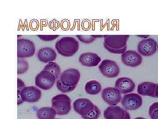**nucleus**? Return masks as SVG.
<instances>
[{"label": "nucleus", "mask_w": 158, "mask_h": 119, "mask_svg": "<svg viewBox=\"0 0 158 119\" xmlns=\"http://www.w3.org/2000/svg\"><path fill=\"white\" fill-rule=\"evenodd\" d=\"M104 46L110 53L113 54H123L127 47L129 35H105Z\"/></svg>", "instance_id": "nucleus-1"}, {"label": "nucleus", "mask_w": 158, "mask_h": 119, "mask_svg": "<svg viewBox=\"0 0 158 119\" xmlns=\"http://www.w3.org/2000/svg\"><path fill=\"white\" fill-rule=\"evenodd\" d=\"M55 47L63 57H70L78 51L79 43L73 37H63L57 42Z\"/></svg>", "instance_id": "nucleus-2"}, {"label": "nucleus", "mask_w": 158, "mask_h": 119, "mask_svg": "<svg viewBox=\"0 0 158 119\" xmlns=\"http://www.w3.org/2000/svg\"><path fill=\"white\" fill-rule=\"evenodd\" d=\"M52 106L57 115H65L71 110V100L67 95H57L52 99Z\"/></svg>", "instance_id": "nucleus-3"}, {"label": "nucleus", "mask_w": 158, "mask_h": 119, "mask_svg": "<svg viewBox=\"0 0 158 119\" xmlns=\"http://www.w3.org/2000/svg\"><path fill=\"white\" fill-rule=\"evenodd\" d=\"M55 76L47 71H41L35 78L36 86L43 90H48L53 86L56 80Z\"/></svg>", "instance_id": "nucleus-4"}, {"label": "nucleus", "mask_w": 158, "mask_h": 119, "mask_svg": "<svg viewBox=\"0 0 158 119\" xmlns=\"http://www.w3.org/2000/svg\"><path fill=\"white\" fill-rule=\"evenodd\" d=\"M36 51L33 42L28 39H19L17 40V57L23 58L34 56Z\"/></svg>", "instance_id": "nucleus-5"}, {"label": "nucleus", "mask_w": 158, "mask_h": 119, "mask_svg": "<svg viewBox=\"0 0 158 119\" xmlns=\"http://www.w3.org/2000/svg\"><path fill=\"white\" fill-rule=\"evenodd\" d=\"M98 67L101 73L107 78H115L120 73V69L117 64L109 59L103 60Z\"/></svg>", "instance_id": "nucleus-6"}, {"label": "nucleus", "mask_w": 158, "mask_h": 119, "mask_svg": "<svg viewBox=\"0 0 158 119\" xmlns=\"http://www.w3.org/2000/svg\"><path fill=\"white\" fill-rule=\"evenodd\" d=\"M121 104L127 110H135L142 105V99L140 95L136 93L127 94L121 99Z\"/></svg>", "instance_id": "nucleus-7"}, {"label": "nucleus", "mask_w": 158, "mask_h": 119, "mask_svg": "<svg viewBox=\"0 0 158 119\" xmlns=\"http://www.w3.org/2000/svg\"><path fill=\"white\" fill-rule=\"evenodd\" d=\"M104 116L106 119H131L130 113L120 106L111 105L104 111Z\"/></svg>", "instance_id": "nucleus-8"}, {"label": "nucleus", "mask_w": 158, "mask_h": 119, "mask_svg": "<svg viewBox=\"0 0 158 119\" xmlns=\"http://www.w3.org/2000/svg\"><path fill=\"white\" fill-rule=\"evenodd\" d=\"M121 93L115 87H108L102 90V97L108 105H116L121 100Z\"/></svg>", "instance_id": "nucleus-9"}, {"label": "nucleus", "mask_w": 158, "mask_h": 119, "mask_svg": "<svg viewBox=\"0 0 158 119\" xmlns=\"http://www.w3.org/2000/svg\"><path fill=\"white\" fill-rule=\"evenodd\" d=\"M81 78V73L77 69L65 70L60 75V79L62 82L71 86H77Z\"/></svg>", "instance_id": "nucleus-10"}, {"label": "nucleus", "mask_w": 158, "mask_h": 119, "mask_svg": "<svg viewBox=\"0 0 158 119\" xmlns=\"http://www.w3.org/2000/svg\"><path fill=\"white\" fill-rule=\"evenodd\" d=\"M157 50V43L151 38L141 41L138 46L139 54L145 57H149L155 54Z\"/></svg>", "instance_id": "nucleus-11"}, {"label": "nucleus", "mask_w": 158, "mask_h": 119, "mask_svg": "<svg viewBox=\"0 0 158 119\" xmlns=\"http://www.w3.org/2000/svg\"><path fill=\"white\" fill-rule=\"evenodd\" d=\"M20 95L23 102L34 103L38 102L40 99L41 91L35 86H26L21 91Z\"/></svg>", "instance_id": "nucleus-12"}, {"label": "nucleus", "mask_w": 158, "mask_h": 119, "mask_svg": "<svg viewBox=\"0 0 158 119\" xmlns=\"http://www.w3.org/2000/svg\"><path fill=\"white\" fill-rule=\"evenodd\" d=\"M121 60L126 65L134 68L141 64L142 58L141 55L138 52L129 50L122 54Z\"/></svg>", "instance_id": "nucleus-13"}, {"label": "nucleus", "mask_w": 158, "mask_h": 119, "mask_svg": "<svg viewBox=\"0 0 158 119\" xmlns=\"http://www.w3.org/2000/svg\"><path fill=\"white\" fill-rule=\"evenodd\" d=\"M73 108L76 112L80 115H86L93 109L94 105L90 100L81 98L76 100L73 103Z\"/></svg>", "instance_id": "nucleus-14"}, {"label": "nucleus", "mask_w": 158, "mask_h": 119, "mask_svg": "<svg viewBox=\"0 0 158 119\" xmlns=\"http://www.w3.org/2000/svg\"><path fill=\"white\" fill-rule=\"evenodd\" d=\"M115 87L121 94H127L134 91L135 87V82L129 78L121 77L116 80Z\"/></svg>", "instance_id": "nucleus-15"}, {"label": "nucleus", "mask_w": 158, "mask_h": 119, "mask_svg": "<svg viewBox=\"0 0 158 119\" xmlns=\"http://www.w3.org/2000/svg\"><path fill=\"white\" fill-rule=\"evenodd\" d=\"M79 61L82 65L88 67H94L98 65L101 61V58L94 53H87L81 54Z\"/></svg>", "instance_id": "nucleus-16"}, {"label": "nucleus", "mask_w": 158, "mask_h": 119, "mask_svg": "<svg viewBox=\"0 0 158 119\" xmlns=\"http://www.w3.org/2000/svg\"><path fill=\"white\" fill-rule=\"evenodd\" d=\"M156 84L152 82H144L138 86V94L144 96L155 97V94Z\"/></svg>", "instance_id": "nucleus-17"}, {"label": "nucleus", "mask_w": 158, "mask_h": 119, "mask_svg": "<svg viewBox=\"0 0 158 119\" xmlns=\"http://www.w3.org/2000/svg\"><path fill=\"white\" fill-rule=\"evenodd\" d=\"M37 56L38 59L41 62L49 63L56 60L57 54L52 49L45 47L40 49L38 51Z\"/></svg>", "instance_id": "nucleus-18"}, {"label": "nucleus", "mask_w": 158, "mask_h": 119, "mask_svg": "<svg viewBox=\"0 0 158 119\" xmlns=\"http://www.w3.org/2000/svg\"><path fill=\"white\" fill-rule=\"evenodd\" d=\"M56 115L52 107H43L37 111V116L39 119H55Z\"/></svg>", "instance_id": "nucleus-19"}, {"label": "nucleus", "mask_w": 158, "mask_h": 119, "mask_svg": "<svg viewBox=\"0 0 158 119\" xmlns=\"http://www.w3.org/2000/svg\"><path fill=\"white\" fill-rule=\"evenodd\" d=\"M85 90L89 95H97L101 91L102 85L98 81L94 80H90L85 84Z\"/></svg>", "instance_id": "nucleus-20"}, {"label": "nucleus", "mask_w": 158, "mask_h": 119, "mask_svg": "<svg viewBox=\"0 0 158 119\" xmlns=\"http://www.w3.org/2000/svg\"><path fill=\"white\" fill-rule=\"evenodd\" d=\"M43 70L47 71L53 74L56 79H58L61 74L60 66L56 63L50 62L44 67Z\"/></svg>", "instance_id": "nucleus-21"}, {"label": "nucleus", "mask_w": 158, "mask_h": 119, "mask_svg": "<svg viewBox=\"0 0 158 119\" xmlns=\"http://www.w3.org/2000/svg\"><path fill=\"white\" fill-rule=\"evenodd\" d=\"M56 86L58 89L62 93L70 92L74 90L76 88V86H71L66 85L62 82L60 79L57 80Z\"/></svg>", "instance_id": "nucleus-22"}, {"label": "nucleus", "mask_w": 158, "mask_h": 119, "mask_svg": "<svg viewBox=\"0 0 158 119\" xmlns=\"http://www.w3.org/2000/svg\"><path fill=\"white\" fill-rule=\"evenodd\" d=\"M104 35H77L80 41L85 43H90L93 42L96 38L103 37Z\"/></svg>", "instance_id": "nucleus-23"}, {"label": "nucleus", "mask_w": 158, "mask_h": 119, "mask_svg": "<svg viewBox=\"0 0 158 119\" xmlns=\"http://www.w3.org/2000/svg\"><path fill=\"white\" fill-rule=\"evenodd\" d=\"M101 111L99 108L96 105H94L93 109L89 113L81 117L84 119H98L99 117Z\"/></svg>", "instance_id": "nucleus-24"}, {"label": "nucleus", "mask_w": 158, "mask_h": 119, "mask_svg": "<svg viewBox=\"0 0 158 119\" xmlns=\"http://www.w3.org/2000/svg\"><path fill=\"white\" fill-rule=\"evenodd\" d=\"M18 74H23L28 69V64L24 59H18Z\"/></svg>", "instance_id": "nucleus-25"}, {"label": "nucleus", "mask_w": 158, "mask_h": 119, "mask_svg": "<svg viewBox=\"0 0 158 119\" xmlns=\"http://www.w3.org/2000/svg\"><path fill=\"white\" fill-rule=\"evenodd\" d=\"M149 115L151 119H158V102H155L151 105Z\"/></svg>", "instance_id": "nucleus-26"}, {"label": "nucleus", "mask_w": 158, "mask_h": 119, "mask_svg": "<svg viewBox=\"0 0 158 119\" xmlns=\"http://www.w3.org/2000/svg\"><path fill=\"white\" fill-rule=\"evenodd\" d=\"M38 37L40 39L44 41H51L56 39L59 37L58 35H38Z\"/></svg>", "instance_id": "nucleus-27"}, {"label": "nucleus", "mask_w": 158, "mask_h": 119, "mask_svg": "<svg viewBox=\"0 0 158 119\" xmlns=\"http://www.w3.org/2000/svg\"><path fill=\"white\" fill-rule=\"evenodd\" d=\"M17 83L18 90L21 91L26 87V86L24 82L21 79H19V78L17 79Z\"/></svg>", "instance_id": "nucleus-28"}, {"label": "nucleus", "mask_w": 158, "mask_h": 119, "mask_svg": "<svg viewBox=\"0 0 158 119\" xmlns=\"http://www.w3.org/2000/svg\"><path fill=\"white\" fill-rule=\"evenodd\" d=\"M21 91L17 90V97H18V102L17 105H19L20 104H22L23 102L22 99L20 95Z\"/></svg>", "instance_id": "nucleus-29"}, {"label": "nucleus", "mask_w": 158, "mask_h": 119, "mask_svg": "<svg viewBox=\"0 0 158 119\" xmlns=\"http://www.w3.org/2000/svg\"><path fill=\"white\" fill-rule=\"evenodd\" d=\"M155 96L156 98H158V84H156V86L155 94Z\"/></svg>", "instance_id": "nucleus-30"}, {"label": "nucleus", "mask_w": 158, "mask_h": 119, "mask_svg": "<svg viewBox=\"0 0 158 119\" xmlns=\"http://www.w3.org/2000/svg\"><path fill=\"white\" fill-rule=\"evenodd\" d=\"M138 36L140 37H144V38H146V37H148L149 36H148V35H138Z\"/></svg>", "instance_id": "nucleus-31"}, {"label": "nucleus", "mask_w": 158, "mask_h": 119, "mask_svg": "<svg viewBox=\"0 0 158 119\" xmlns=\"http://www.w3.org/2000/svg\"><path fill=\"white\" fill-rule=\"evenodd\" d=\"M134 119H147L146 118H144L143 117H138L135 118Z\"/></svg>", "instance_id": "nucleus-32"}, {"label": "nucleus", "mask_w": 158, "mask_h": 119, "mask_svg": "<svg viewBox=\"0 0 158 119\" xmlns=\"http://www.w3.org/2000/svg\"><path fill=\"white\" fill-rule=\"evenodd\" d=\"M61 119L57 118V119Z\"/></svg>", "instance_id": "nucleus-33"}]
</instances>
